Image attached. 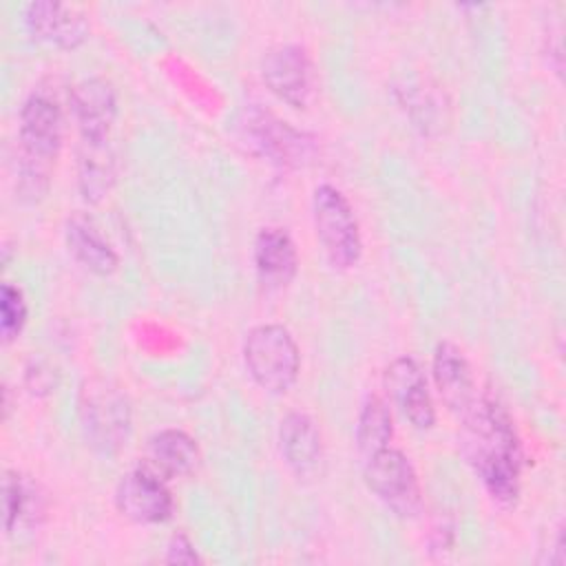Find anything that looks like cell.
Instances as JSON below:
<instances>
[{"label": "cell", "instance_id": "cell-18", "mask_svg": "<svg viewBox=\"0 0 566 566\" xmlns=\"http://www.w3.org/2000/svg\"><path fill=\"white\" fill-rule=\"evenodd\" d=\"M2 513L7 535H13L22 526H38L46 515V497L40 484L18 471H4Z\"/></svg>", "mask_w": 566, "mask_h": 566}, {"label": "cell", "instance_id": "cell-4", "mask_svg": "<svg viewBox=\"0 0 566 566\" xmlns=\"http://www.w3.org/2000/svg\"><path fill=\"white\" fill-rule=\"evenodd\" d=\"M80 420L95 451L117 453L130 436V402L111 380L91 378L80 389Z\"/></svg>", "mask_w": 566, "mask_h": 566}, {"label": "cell", "instance_id": "cell-12", "mask_svg": "<svg viewBox=\"0 0 566 566\" xmlns=\"http://www.w3.org/2000/svg\"><path fill=\"white\" fill-rule=\"evenodd\" d=\"M431 374H433V382H436V389H438L442 402L460 418L480 398L471 365H469L464 352L455 343L440 340L436 345L433 360H431Z\"/></svg>", "mask_w": 566, "mask_h": 566}, {"label": "cell", "instance_id": "cell-20", "mask_svg": "<svg viewBox=\"0 0 566 566\" xmlns=\"http://www.w3.org/2000/svg\"><path fill=\"white\" fill-rule=\"evenodd\" d=\"M391 436H394V422H391V411L387 402L380 396L369 394L360 407L358 422H356V447L363 460L389 447Z\"/></svg>", "mask_w": 566, "mask_h": 566}, {"label": "cell", "instance_id": "cell-5", "mask_svg": "<svg viewBox=\"0 0 566 566\" xmlns=\"http://www.w3.org/2000/svg\"><path fill=\"white\" fill-rule=\"evenodd\" d=\"M312 219L327 261L338 270L354 268L363 254V237L347 197L332 184L316 186Z\"/></svg>", "mask_w": 566, "mask_h": 566}, {"label": "cell", "instance_id": "cell-17", "mask_svg": "<svg viewBox=\"0 0 566 566\" xmlns=\"http://www.w3.org/2000/svg\"><path fill=\"white\" fill-rule=\"evenodd\" d=\"M279 447L285 464L298 475L310 478L321 462V431L303 411H290L279 424Z\"/></svg>", "mask_w": 566, "mask_h": 566}, {"label": "cell", "instance_id": "cell-3", "mask_svg": "<svg viewBox=\"0 0 566 566\" xmlns=\"http://www.w3.org/2000/svg\"><path fill=\"white\" fill-rule=\"evenodd\" d=\"M243 363L250 378L270 394H285L298 378L301 352L287 327L254 325L243 338Z\"/></svg>", "mask_w": 566, "mask_h": 566}, {"label": "cell", "instance_id": "cell-15", "mask_svg": "<svg viewBox=\"0 0 566 566\" xmlns=\"http://www.w3.org/2000/svg\"><path fill=\"white\" fill-rule=\"evenodd\" d=\"M199 460L201 451L190 433L181 429H161L148 438L142 464L170 482L195 473Z\"/></svg>", "mask_w": 566, "mask_h": 566}, {"label": "cell", "instance_id": "cell-7", "mask_svg": "<svg viewBox=\"0 0 566 566\" xmlns=\"http://www.w3.org/2000/svg\"><path fill=\"white\" fill-rule=\"evenodd\" d=\"M241 128L254 153L285 168H301L310 164L316 153V139L312 135L261 108L248 111Z\"/></svg>", "mask_w": 566, "mask_h": 566}, {"label": "cell", "instance_id": "cell-1", "mask_svg": "<svg viewBox=\"0 0 566 566\" xmlns=\"http://www.w3.org/2000/svg\"><path fill=\"white\" fill-rule=\"evenodd\" d=\"M460 449L491 500L515 506L522 484V444L506 407L493 396H480L462 416Z\"/></svg>", "mask_w": 566, "mask_h": 566}, {"label": "cell", "instance_id": "cell-22", "mask_svg": "<svg viewBox=\"0 0 566 566\" xmlns=\"http://www.w3.org/2000/svg\"><path fill=\"white\" fill-rule=\"evenodd\" d=\"M24 380L31 394H49L55 387V369L44 360H31Z\"/></svg>", "mask_w": 566, "mask_h": 566}, {"label": "cell", "instance_id": "cell-11", "mask_svg": "<svg viewBox=\"0 0 566 566\" xmlns=\"http://www.w3.org/2000/svg\"><path fill=\"white\" fill-rule=\"evenodd\" d=\"M385 389L391 402L409 420L411 427L424 431L436 422V409L429 394L427 378L411 356L394 358L385 369Z\"/></svg>", "mask_w": 566, "mask_h": 566}, {"label": "cell", "instance_id": "cell-21", "mask_svg": "<svg viewBox=\"0 0 566 566\" xmlns=\"http://www.w3.org/2000/svg\"><path fill=\"white\" fill-rule=\"evenodd\" d=\"M27 316H29V307H27V298L22 294V290L13 283H2L0 287V336L2 343H11L15 340L24 325H27Z\"/></svg>", "mask_w": 566, "mask_h": 566}, {"label": "cell", "instance_id": "cell-9", "mask_svg": "<svg viewBox=\"0 0 566 566\" xmlns=\"http://www.w3.org/2000/svg\"><path fill=\"white\" fill-rule=\"evenodd\" d=\"M115 506L130 522L161 524L172 517L175 500L168 489V480L139 464L117 482Z\"/></svg>", "mask_w": 566, "mask_h": 566}, {"label": "cell", "instance_id": "cell-10", "mask_svg": "<svg viewBox=\"0 0 566 566\" xmlns=\"http://www.w3.org/2000/svg\"><path fill=\"white\" fill-rule=\"evenodd\" d=\"M24 27L31 38L62 51L82 46L91 33L88 18L82 9L53 0L29 2L24 7Z\"/></svg>", "mask_w": 566, "mask_h": 566}, {"label": "cell", "instance_id": "cell-23", "mask_svg": "<svg viewBox=\"0 0 566 566\" xmlns=\"http://www.w3.org/2000/svg\"><path fill=\"white\" fill-rule=\"evenodd\" d=\"M166 562L168 564H199L201 557L195 548V544L190 542V537L181 531H177L166 546Z\"/></svg>", "mask_w": 566, "mask_h": 566}, {"label": "cell", "instance_id": "cell-16", "mask_svg": "<svg viewBox=\"0 0 566 566\" xmlns=\"http://www.w3.org/2000/svg\"><path fill=\"white\" fill-rule=\"evenodd\" d=\"M117 155L111 137H80L77 144V188L86 203H99L115 186Z\"/></svg>", "mask_w": 566, "mask_h": 566}, {"label": "cell", "instance_id": "cell-13", "mask_svg": "<svg viewBox=\"0 0 566 566\" xmlns=\"http://www.w3.org/2000/svg\"><path fill=\"white\" fill-rule=\"evenodd\" d=\"M71 111L80 128V137L104 139L117 119L115 86L99 75L84 77L71 88Z\"/></svg>", "mask_w": 566, "mask_h": 566}, {"label": "cell", "instance_id": "cell-14", "mask_svg": "<svg viewBox=\"0 0 566 566\" xmlns=\"http://www.w3.org/2000/svg\"><path fill=\"white\" fill-rule=\"evenodd\" d=\"M254 270L265 290H281L292 283L298 270V252L285 228L268 226L254 237Z\"/></svg>", "mask_w": 566, "mask_h": 566}, {"label": "cell", "instance_id": "cell-19", "mask_svg": "<svg viewBox=\"0 0 566 566\" xmlns=\"http://www.w3.org/2000/svg\"><path fill=\"white\" fill-rule=\"evenodd\" d=\"M64 241L73 259L93 274L108 276L119 265V256L115 248L104 239L97 226L82 214H73L66 221Z\"/></svg>", "mask_w": 566, "mask_h": 566}, {"label": "cell", "instance_id": "cell-8", "mask_svg": "<svg viewBox=\"0 0 566 566\" xmlns=\"http://www.w3.org/2000/svg\"><path fill=\"white\" fill-rule=\"evenodd\" d=\"M261 77L268 91L292 108H307L314 97V62L301 44L272 46L261 60Z\"/></svg>", "mask_w": 566, "mask_h": 566}, {"label": "cell", "instance_id": "cell-6", "mask_svg": "<svg viewBox=\"0 0 566 566\" xmlns=\"http://www.w3.org/2000/svg\"><path fill=\"white\" fill-rule=\"evenodd\" d=\"M367 489L398 517H416L422 509V489L411 460L394 447H385L365 460Z\"/></svg>", "mask_w": 566, "mask_h": 566}, {"label": "cell", "instance_id": "cell-2", "mask_svg": "<svg viewBox=\"0 0 566 566\" xmlns=\"http://www.w3.org/2000/svg\"><path fill=\"white\" fill-rule=\"evenodd\" d=\"M64 137V111L44 88H35L20 111L18 192L24 201H40L51 184V168Z\"/></svg>", "mask_w": 566, "mask_h": 566}]
</instances>
